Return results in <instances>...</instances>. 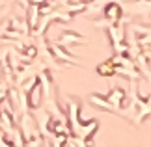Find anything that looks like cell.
Instances as JSON below:
<instances>
[{"label":"cell","mask_w":151,"mask_h":147,"mask_svg":"<svg viewBox=\"0 0 151 147\" xmlns=\"http://www.w3.org/2000/svg\"><path fill=\"white\" fill-rule=\"evenodd\" d=\"M104 17H106V19H110L112 22L119 21V17H121V8L118 6V2H110V4L106 6V9H104Z\"/></svg>","instance_id":"1"},{"label":"cell","mask_w":151,"mask_h":147,"mask_svg":"<svg viewBox=\"0 0 151 147\" xmlns=\"http://www.w3.org/2000/svg\"><path fill=\"white\" fill-rule=\"evenodd\" d=\"M123 97H125V91H123V90H119V87H114L112 93L108 95V99H110V106H112L114 110H116V108H119V106H121V103H123Z\"/></svg>","instance_id":"2"},{"label":"cell","mask_w":151,"mask_h":147,"mask_svg":"<svg viewBox=\"0 0 151 147\" xmlns=\"http://www.w3.org/2000/svg\"><path fill=\"white\" fill-rule=\"evenodd\" d=\"M132 13H138V15H144L146 17L149 11H151V0H147V4H146V0H136L134 6L132 8H129Z\"/></svg>","instance_id":"3"}]
</instances>
